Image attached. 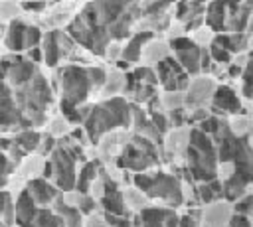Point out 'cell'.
<instances>
[{
    "label": "cell",
    "instance_id": "obj_19",
    "mask_svg": "<svg viewBox=\"0 0 253 227\" xmlns=\"http://www.w3.org/2000/svg\"><path fill=\"white\" fill-rule=\"evenodd\" d=\"M125 89H126V71L119 69L117 65H109L107 67V81H105L103 89L99 91L101 101L113 99V97H125Z\"/></svg>",
    "mask_w": 253,
    "mask_h": 227
},
{
    "label": "cell",
    "instance_id": "obj_42",
    "mask_svg": "<svg viewBox=\"0 0 253 227\" xmlns=\"http://www.w3.org/2000/svg\"><path fill=\"white\" fill-rule=\"evenodd\" d=\"M83 227H109V223H107L105 213L99 209V211H95L83 219Z\"/></svg>",
    "mask_w": 253,
    "mask_h": 227
},
{
    "label": "cell",
    "instance_id": "obj_21",
    "mask_svg": "<svg viewBox=\"0 0 253 227\" xmlns=\"http://www.w3.org/2000/svg\"><path fill=\"white\" fill-rule=\"evenodd\" d=\"M38 209H40L38 203L32 199L30 191L24 188V189L18 193V197H16V225L28 227V225L34 221Z\"/></svg>",
    "mask_w": 253,
    "mask_h": 227
},
{
    "label": "cell",
    "instance_id": "obj_5",
    "mask_svg": "<svg viewBox=\"0 0 253 227\" xmlns=\"http://www.w3.org/2000/svg\"><path fill=\"white\" fill-rule=\"evenodd\" d=\"M49 164H51V180L53 186L63 193V191H71L75 189L77 184V168H75V158L61 146H57L53 150V154L49 156Z\"/></svg>",
    "mask_w": 253,
    "mask_h": 227
},
{
    "label": "cell",
    "instance_id": "obj_15",
    "mask_svg": "<svg viewBox=\"0 0 253 227\" xmlns=\"http://www.w3.org/2000/svg\"><path fill=\"white\" fill-rule=\"evenodd\" d=\"M132 105V103H130ZM130 130L132 134L136 136H142V138H148L152 140L154 144H162L164 136L158 132V128L154 126L148 111L144 107H138V105H132V120H130Z\"/></svg>",
    "mask_w": 253,
    "mask_h": 227
},
{
    "label": "cell",
    "instance_id": "obj_31",
    "mask_svg": "<svg viewBox=\"0 0 253 227\" xmlns=\"http://www.w3.org/2000/svg\"><path fill=\"white\" fill-rule=\"evenodd\" d=\"M12 138H14V142L28 154V152H36V150H40V144H42L43 134H42L40 130H36V128H30V130L16 132Z\"/></svg>",
    "mask_w": 253,
    "mask_h": 227
},
{
    "label": "cell",
    "instance_id": "obj_1",
    "mask_svg": "<svg viewBox=\"0 0 253 227\" xmlns=\"http://www.w3.org/2000/svg\"><path fill=\"white\" fill-rule=\"evenodd\" d=\"M130 120H132L130 101L126 97H113L93 103V111L85 120L83 128L87 132L89 144L97 146L105 134L121 128H130Z\"/></svg>",
    "mask_w": 253,
    "mask_h": 227
},
{
    "label": "cell",
    "instance_id": "obj_11",
    "mask_svg": "<svg viewBox=\"0 0 253 227\" xmlns=\"http://www.w3.org/2000/svg\"><path fill=\"white\" fill-rule=\"evenodd\" d=\"M192 128H194V126L172 128V130L164 136V140H162L164 164H170L172 158H186L188 148H190V140H192Z\"/></svg>",
    "mask_w": 253,
    "mask_h": 227
},
{
    "label": "cell",
    "instance_id": "obj_26",
    "mask_svg": "<svg viewBox=\"0 0 253 227\" xmlns=\"http://www.w3.org/2000/svg\"><path fill=\"white\" fill-rule=\"evenodd\" d=\"M196 193H198L200 207L208 205V203H213V201H219V199H223V184L219 180H211V182H206V184H196Z\"/></svg>",
    "mask_w": 253,
    "mask_h": 227
},
{
    "label": "cell",
    "instance_id": "obj_33",
    "mask_svg": "<svg viewBox=\"0 0 253 227\" xmlns=\"http://www.w3.org/2000/svg\"><path fill=\"white\" fill-rule=\"evenodd\" d=\"M215 43H219L221 47H225L231 55L245 51V43H247V34H217Z\"/></svg>",
    "mask_w": 253,
    "mask_h": 227
},
{
    "label": "cell",
    "instance_id": "obj_3",
    "mask_svg": "<svg viewBox=\"0 0 253 227\" xmlns=\"http://www.w3.org/2000/svg\"><path fill=\"white\" fill-rule=\"evenodd\" d=\"M132 186L142 189L154 205H164V207H172V209L184 207L182 178L178 174L156 168V170H150L144 174H134Z\"/></svg>",
    "mask_w": 253,
    "mask_h": 227
},
{
    "label": "cell",
    "instance_id": "obj_14",
    "mask_svg": "<svg viewBox=\"0 0 253 227\" xmlns=\"http://www.w3.org/2000/svg\"><path fill=\"white\" fill-rule=\"evenodd\" d=\"M206 2H176L174 6V20L186 24L190 32L206 24Z\"/></svg>",
    "mask_w": 253,
    "mask_h": 227
},
{
    "label": "cell",
    "instance_id": "obj_24",
    "mask_svg": "<svg viewBox=\"0 0 253 227\" xmlns=\"http://www.w3.org/2000/svg\"><path fill=\"white\" fill-rule=\"evenodd\" d=\"M101 211L109 213V215H119V217H126L132 215L126 205H125V197H123V189H109L107 195L101 199Z\"/></svg>",
    "mask_w": 253,
    "mask_h": 227
},
{
    "label": "cell",
    "instance_id": "obj_10",
    "mask_svg": "<svg viewBox=\"0 0 253 227\" xmlns=\"http://www.w3.org/2000/svg\"><path fill=\"white\" fill-rule=\"evenodd\" d=\"M235 215V203L219 199L200 207V227H229Z\"/></svg>",
    "mask_w": 253,
    "mask_h": 227
},
{
    "label": "cell",
    "instance_id": "obj_8",
    "mask_svg": "<svg viewBox=\"0 0 253 227\" xmlns=\"http://www.w3.org/2000/svg\"><path fill=\"white\" fill-rule=\"evenodd\" d=\"M170 45H172V55L190 77L202 75V49L192 41L190 36L170 41Z\"/></svg>",
    "mask_w": 253,
    "mask_h": 227
},
{
    "label": "cell",
    "instance_id": "obj_13",
    "mask_svg": "<svg viewBox=\"0 0 253 227\" xmlns=\"http://www.w3.org/2000/svg\"><path fill=\"white\" fill-rule=\"evenodd\" d=\"M142 227H178L180 213L178 209L164 207V205H148L144 211L138 213Z\"/></svg>",
    "mask_w": 253,
    "mask_h": 227
},
{
    "label": "cell",
    "instance_id": "obj_29",
    "mask_svg": "<svg viewBox=\"0 0 253 227\" xmlns=\"http://www.w3.org/2000/svg\"><path fill=\"white\" fill-rule=\"evenodd\" d=\"M45 158L43 156H40V154H36V156H32V158H26L22 164H20V168H18V178H22V180H26V182H30V180H34V178H42L43 176V168H45Z\"/></svg>",
    "mask_w": 253,
    "mask_h": 227
},
{
    "label": "cell",
    "instance_id": "obj_47",
    "mask_svg": "<svg viewBox=\"0 0 253 227\" xmlns=\"http://www.w3.org/2000/svg\"><path fill=\"white\" fill-rule=\"evenodd\" d=\"M28 59L34 61V63H42V61H43V51H42V47L28 49Z\"/></svg>",
    "mask_w": 253,
    "mask_h": 227
},
{
    "label": "cell",
    "instance_id": "obj_20",
    "mask_svg": "<svg viewBox=\"0 0 253 227\" xmlns=\"http://www.w3.org/2000/svg\"><path fill=\"white\" fill-rule=\"evenodd\" d=\"M26 16V14H24ZM18 18L14 22L8 24L6 28V36H4V45L8 47L10 53H18L22 49H26V30L32 22H28L26 18Z\"/></svg>",
    "mask_w": 253,
    "mask_h": 227
},
{
    "label": "cell",
    "instance_id": "obj_49",
    "mask_svg": "<svg viewBox=\"0 0 253 227\" xmlns=\"http://www.w3.org/2000/svg\"><path fill=\"white\" fill-rule=\"evenodd\" d=\"M0 227H4V225H2V217H0Z\"/></svg>",
    "mask_w": 253,
    "mask_h": 227
},
{
    "label": "cell",
    "instance_id": "obj_38",
    "mask_svg": "<svg viewBox=\"0 0 253 227\" xmlns=\"http://www.w3.org/2000/svg\"><path fill=\"white\" fill-rule=\"evenodd\" d=\"M186 36H190V30H188L186 24H182L180 20H172V24L168 26V30L164 32V38H166L168 41H176V39L186 38Z\"/></svg>",
    "mask_w": 253,
    "mask_h": 227
},
{
    "label": "cell",
    "instance_id": "obj_17",
    "mask_svg": "<svg viewBox=\"0 0 253 227\" xmlns=\"http://www.w3.org/2000/svg\"><path fill=\"white\" fill-rule=\"evenodd\" d=\"M26 189L30 191L32 199L38 203V207H47V205H53L55 199L59 197V189L47 182L45 178H34L30 182H26Z\"/></svg>",
    "mask_w": 253,
    "mask_h": 227
},
{
    "label": "cell",
    "instance_id": "obj_2",
    "mask_svg": "<svg viewBox=\"0 0 253 227\" xmlns=\"http://www.w3.org/2000/svg\"><path fill=\"white\" fill-rule=\"evenodd\" d=\"M186 160H188L186 172L180 178H188L194 184H206L215 180L217 162H219L217 144L213 142L211 136H208L196 126L192 128V140H190Z\"/></svg>",
    "mask_w": 253,
    "mask_h": 227
},
{
    "label": "cell",
    "instance_id": "obj_36",
    "mask_svg": "<svg viewBox=\"0 0 253 227\" xmlns=\"http://www.w3.org/2000/svg\"><path fill=\"white\" fill-rule=\"evenodd\" d=\"M24 16V10H22V4L18 2H0V22H14L18 18Z\"/></svg>",
    "mask_w": 253,
    "mask_h": 227
},
{
    "label": "cell",
    "instance_id": "obj_37",
    "mask_svg": "<svg viewBox=\"0 0 253 227\" xmlns=\"http://www.w3.org/2000/svg\"><path fill=\"white\" fill-rule=\"evenodd\" d=\"M43 41V32L38 24H30L28 30H26V51L28 49H34V47H40Z\"/></svg>",
    "mask_w": 253,
    "mask_h": 227
},
{
    "label": "cell",
    "instance_id": "obj_41",
    "mask_svg": "<svg viewBox=\"0 0 253 227\" xmlns=\"http://www.w3.org/2000/svg\"><path fill=\"white\" fill-rule=\"evenodd\" d=\"M123 47L125 43L123 41H111L107 51H105V59L111 63V65H117L121 59H123Z\"/></svg>",
    "mask_w": 253,
    "mask_h": 227
},
{
    "label": "cell",
    "instance_id": "obj_7",
    "mask_svg": "<svg viewBox=\"0 0 253 227\" xmlns=\"http://www.w3.org/2000/svg\"><path fill=\"white\" fill-rule=\"evenodd\" d=\"M154 69H156V75H158V87L162 91H182V93H186V89L190 87L192 77L182 69V65L176 61L174 55L170 59L162 61L160 65H156Z\"/></svg>",
    "mask_w": 253,
    "mask_h": 227
},
{
    "label": "cell",
    "instance_id": "obj_35",
    "mask_svg": "<svg viewBox=\"0 0 253 227\" xmlns=\"http://www.w3.org/2000/svg\"><path fill=\"white\" fill-rule=\"evenodd\" d=\"M71 130H73V126H71L69 120L63 118V116H55V118H51L49 124H47V134L53 136V138H57V140L69 136Z\"/></svg>",
    "mask_w": 253,
    "mask_h": 227
},
{
    "label": "cell",
    "instance_id": "obj_25",
    "mask_svg": "<svg viewBox=\"0 0 253 227\" xmlns=\"http://www.w3.org/2000/svg\"><path fill=\"white\" fill-rule=\"evenodd\" d=\"M123 197H125V205L130 213H140L144 211L148 205H152V201L148 199V195L138 189L136 186H126L123 188Z\"/></svg>",
    "mask_w": 253,
    "mask_h": 227
},
{
    "label": "cell",
    "instance_id": "obj_34",
    "mask_svg": "<svg viewBox=\"0 0 253 227\" xmlns=\"http://www.w3.org/2000/svg\"><path fill=\"white\" fill-rule=\"evenodd\" d=\"M190 38H192V41L200 47V49H210L213 43H215V39H217V34L210 28V26H200V28H196L194 32H190Z\"/></svg>",
    "mask_w": 253,
    "mask_h": 227
},
{
    "label": "cell",
    "instance_id": "obj_23",
    "mask_svg": "<svg viewBox=\"0 0 253 227\" xmlns=\"http://www.w3.org/2000/svg\"><path fill=\"white\" fill-rule=\"evenodd\" d=\"M227 128L235 138L247 140L253 134V114L251 113H237L227 116Z\"/></svg>",
    "mask_w": 253,
    "mask_h": 227
},
{
    "label": "cell",
    "instance_id": "obj_30",
    "mask_svg": "<svg viewBox=\"0 0 253 227\" xmlns=\"http://www.w3.org/2000/svg\"><path fill=\"white\" fill-rule=\"evenodd\" d=\"M61 195V193H59ZM51 209L59 215V219L63 221V225L65 227H83V215H81V211L79 209H75V207H69V205H65L59 197L55 199V203L51 205Z\"/></svg>",
    "mask_w": 253,
    "mask_h": 227
},
{
    "label": "cell",
    "instance_id": "obj_4",
    "mask_svg": "<svg viewBox=\"0 0 253 227\" xmlns=\"http://www.w3.org/2000/svg\"><path fill=\"white\" fill-rule=\"evenodd\" d=\"M51 87L55 91H59L61 101H67L75 107H81L87 103L89 93L93 91L91 79H89V71L83 65H61L55 69L53 73V83Z\"/></svg>",
    "mask_w": 253,
    "mask_h": 227
},
{
    "label": "cell",
    "instance_id": "obj_22",
    "mask_svg": "<svg viewBox=\"0 0 253 227\" xmlns=\"http://www.w3.org/2000/svg\"><path fill=\"white\" fill-rule=\"evenodd\" d=\"M101 160H87L81 164L79 168V174H77V184H75V189L79 193H89V188L91 184L99 178V172H101Z\"/></svg>",
    "mask_w": 253,
    "mask_h": 227
},
{
    "label": "cell",
    "instance_id": "obj_40",
    "mask_svg": "<svg viewBox=\"0 0 253 227\" xmlns=\"http://www.w3.org/2000/svg\"><path fill=\"white\" fill-rule=\"evenodd\" d=\"M210 55H211V61L213 63H217V65H229L231 63V53L225 49V47H221L219 43H213L211 47H210Z\"/></svg>",
    "mask_w": 253,
    "mask_h": 227
},
{
    "label": "cell",
    "instance_id": "obj_32",
    "mask_svg": "<svg viewBox=\"0 0 253 227\" xmlns=\"http://www.w3.org/2000/svg\"><path fill=\"white\" fill-rule=\"evenodd\" d=\"M158 97H160L162 111L166 114L186 109V93H182V91H162L160 89V95Z\"/></svg>",
    "mask_w": 253,
    "mask_h": 227
},
{
    "label": "cell",
    "instance_id": "obj_27",
    "mask_svg": "<svg viewBox=\"0 0 253 227\" xmlns=\"http://www.w3.org/2000/svg\"><path fill=\"white\" fill-rule=\"evenodd\" d=\"M225 10H227V2H208V8H206V26H210L215 34H223V28H225Z\"/></svg>",
    "mask_w": 253,
    "mask_h": 227
},
{
    "label": "cell",
    "instance_id": "obj_44",
    "mask_svg": "<svg viewBox=\"0 0 253 227\" xmlns=\"http://www.w3.org/2000/svg\"><path fill=\"white\" fill-rule=\"evenodd\" d=\"M55 148H57V138H53V136H49L45 132L43 138H42V144H40V156H45V154L51 156Z\"/></svg>",
    "mask_w": 253,
    "mask_h": 227
},
{
    "label": "cell",
    "instance_id": "obj_46",
    "mask_svg": "<svg viewBox=\"0 0 253 227\" xmlns=\"http://www.w3.org/2000/svg\"><path fill=\"white\" fill-rule=\"evenodd\" d=\"M229 227H253V225H251L249 215L235 213V215H233V219H231V223H229Z\"/></svg>",
    "mask_w": 253,
    "mask_h": 227
},
{
    "label": "cell",
    "instance_id": "obj_16",
    "mask_svg": "<svg viewBox=\"0 0 253 227\" xmlns=\"http://www.w3.org/2000/svg\"><path fill=\"white\" fill-rule=\"evenodd\" d=\"M172 57V45L170 41L164 38V36H154L142 49V59H140V65H146V67H156L160 65L162 61L170 59Z\"/></svg>",
    "mask_w": 253,
    "mask_h": 227
},
{
    "label": "cell",
    "instance_id": "obj_28",
    "mask_svg": "<svg viewBox=\"0 0 253 227\" xmlns=\"http://www.w3.org/2000/svg\"><path fill=\"white\" fill-rule=\"evenodd\" d=\"M42 51H43V63L47 67H55L63 57H61V49L57 45V38H55V30H49L43 34V41H42Z\"/></svg>",
    "mask_w": 253,
    "mask_h": 227
},
{
    "label": "cell",
    "instance_id": "obj_6",
    "mask_svg": "<svg viewBox=\"0 0 253 227\" xmlns=\"http://www.w3.org/2000/svg\"><path fill=\"white\" fill-rule=\"evenodd\" d=\"M219 81L213 75H196L186 89V111L194 109H210L211 99L217 91Z\"/></svg>",
    "mask_w": 253,
    "mask_h": 227
},
{
    "label": "cell",
    "instance_id": "obj_45",
    "mask_svg": "<svg viewBox=\"0 0 253 227\" xmlns=\"http://www.w3.org/2000/svg\"><path fill=\"white\" fill-rule=\"evenodd\" d=\"M22 10L28 14H40L43 10H49V4H45V2H22Z\"/></svg>",
    "mask_w": 253,
    "mask_h": 227
},
{
    "label": "cell",
    "instance_id": "obj_39",
    "mask_svg": "<svg viewBox=\"0 0 253 227\" xmlns=\"http://www.w3.org/2000/svg\"><path fill=\"white\" fill-rule=\"evenodd\" d=\"M16 168H18V164L12 162V160L8 158V154H4V152L0 150V188H4V186L8 184V176H10Z\"/></svg>",
    "mask_w": 253,
    "mask_h": 227
},
{
    "label": "cell",
    "instance_id": "obj_48",
    "mask_svg": "<svg viewBox=\"0 0 253 227\" xmlns=\"http://www.w3.org/2000/svg\"><path fill=\"white\" fill-rule=\"evenodd\" d=\"M2 32H4V30H2V22H0V38H2Z\"/></svg>",
    "mask_w": 253,
    "mask_h": 227
},
{
    "label": "cell",
    "instance_id": "obj_9",
    "mask_svg": "<svg viewBox=\"0 0 253 227\" xmlns=\"http://www.w3.org/2000/svg\"><path fill=\"white\" fill-rule=\"evenodd\" d=\"M210 111H211V114H217L223 118L237 114V113H243V97L229 83H219L217 91L211 99Z\"/></svg>",
    "mask_w": 253,
    "mask_h": 227
},
{
    "label": "cell",
    "instance_id": "obj_50",
    "mask_svg": "<svg viewBox=\"0 0 253 227\" xmlns=\"http://www.w3.org/2000/svg\"><path fill=\"white\" fill-rule=\"evenodd\" d=\"M0 61H2V57H0Z\"/></svg>",
    "mask_w": 253,
    "mask_h": 227
},
{
    "label": "cell",
    "instance_id": "obj_12",
    "mask_svg": "<svg viewBox=\"0 0 253 227\" xmlns=\"http://www.w3.org/2000/svg\"><path fill=\"white\" fill-rule=\"evenodd\" d=\"M253 12L249 2H227L223 34H247Z\"/></svg>",
    "mask_w": 253,
    "mask_h": 227
},
{
    "label": "cell",
    "instance_id": "obj_43",
    "mask_svg": "<svg viewBox=\"0 0 253 227\" xmlns=\"http://www.w3.org/2000/svg\"><path fill=\"white\" fill-rule=\"evenodd\" d=\"M89 195H91L95 201L101 203V199L107 195V184H105L101 178H97V180L91 184V188H89Z\"/></svg>",
    "mask_w": 253,
    "mask_h": 227
},
{
    "label": "cell",
    "instance_id": "obj_51",
    "mask_svg": "<svg viewBox=\"0 0 253 227\" xmlns=\"http://www.w3.org/2000/svg\"><path fill=\"white\" fill-rule=\"evenodd\" d=\"M0 136H2V134H0Z\"/></svg>",
    "mask_w": 253,
    "mask_h": 227
},
{
    "label": "cell",
    "instance_id": "obj_18",
    "mask_svg": "<svg viewBox=\"0 0 253 227\" xmlns=\"http://www.w3.org/2000/svg\"><path fill=\"white\" fill-rule=\"evenodd\" d=\"M154 38V34L150 32H134L126 41H125V47H123V59L125 63L128 65H140V59H142V49L144 45Z\"/></svg>",
    "mask_w": 253,
    "mask_h": 227
}]
</instances>
